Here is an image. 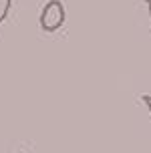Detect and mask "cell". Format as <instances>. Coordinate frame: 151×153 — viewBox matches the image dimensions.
<instances>
[{
  "label": "cell",
  "mask_w": 151,
  "mask_h": 153,
  "mask_svg": "<svg viewBox=\"0 0 151 153\" xmlns=\"http://www.w3.org/2000/svg\"><path fill=\"white\" fill-rule=\"evenodd\" d=\"M143 103H145V107H147V111H149V115H151V95H145Z\"/></svg>",
  "instance_id": "obj_3"
},
{
  "label": "cell",
  "mask_w": 151,
  "mask_h": 153,
  "mask_svg": "<svg viewBox=\"0 0 151 153\" xmlns=\"http://www.w3.org/2000/svg\"><path fill=\"white\" fill-rule=\"evenodd\" d=\"M10 6H12V0H0V24L6 20L8 12H10Z\"/></svg>",
  "instance_id": "obj_2"
},
{
  "label": "cell",
  "mask_w": 151,
  "mask_h": 153,
  "mask_svg": "<svg viewBox=\"0 0 151 153\" xmlns=\"http://www.w3.org/2000/svg\"><path fill=\"white\" fill-rule=\"evenodd\" d=\"M67 12L60 0H48L40 12V28L45 32H54L65 24Z\"/></svg>",
  "instance_id": "obj_1"
},
{
  "label": "cell",
  "mask_w": 151,
  "mask_h": 153,
  "mask_svg": "<svg viewBox=\"0 0 151 153\" xmlns=\"http://www.w3.org/2000/svg\"><path fill=\"white\" fill-rule=\"evenodd\" d=\"M145 4H147V12H149V18H151V0H145Z\"/></svg>",
  "instance_id": "obj_4"
}]
</instances>
